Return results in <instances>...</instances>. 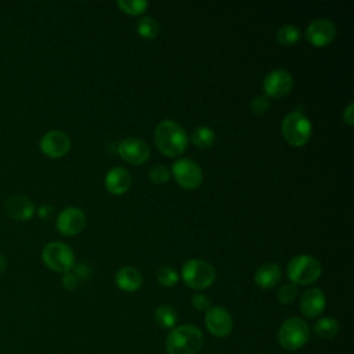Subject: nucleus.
<instances>
[{
    "mask_svg": "<svg viewBox=\"0 0 354 354\" xmlns=\"http://www.w3.org/2000/svg\"><path fill=\"white\" fill-rule=\"evenodd\" d=\"M153 138L158 149L170 158L181 155L188 145V136L185 130L177 122L170 119L158 123Z\"/></svg>",
    "mask_w": 354,
    "mask_h": 354,
    "instance_id": "1",
    "label": "nucleus"
},
{
    "mask_svg": "<svg viewBox=\"0 0 354 354\" xmlns=\"http://www.w3.org/2000/svg\"><path fill=\"white\" fill-rule=\"evenodd\" d=\"M203 335L195 325L174 326L166 339L167 354H196L202 348Z\"/></svg>",
    "mask_w": 354,
    "mask_h": 354,
    "instance_id": "2",
    "label": "nucleus"
},
{
    "mask_svg": "<svg viewBox=\"0 0 354 354\" xmlns=\"http://www.w3.org/2000/svg\"><path fill=\"white\" fill-rule=\"evenodd\" d=\"M282 136L288 144L293 147H303L311 137V122L301 111H293L285 115L281 124Z\"/></svg>",
    "mask_w": 354,
    "mask_h": 354,
    "instance_id": "3",
    "label": "nucleus"
},
{
    "mask_svg": "<svg viewBox=\"0 0 354 354\" xmlns=\"http://www.w3.org/2000/svg\"><path fill=\"white\" fill-rule=\"evenodd\" d=\"M288 277L295 285H308L321 277V263L310 254L295 256L286 267Z\"/></svg>",
    "mask_w": 354,
    "mask_h": 354,
    "instance_id": "4",
    "label": "nucleus"
},
{
    "mask_svg": "<svg viewBox=\"0 0 354 354\" xmlns=\"http://www.w3.org/2000/svg\"><path fill=\"white\" fill-rule=\"evenodd\" d=\"M181 277L187 286L202 290L214 282L216 271L209 261L202 259H191L183 264Z\"/></svg>",
    "mask_w": 354,
    "mask_h": 354,
    "instance_id": "5",
    "label": "nucleus"
},
{
    "mask_svg": "<svg viewBox=\"0 0 354 354\" xmlns=\"http://www.w3.org/2000/svg\"><path fill=\"white\" fill-rule=\"evenodd\" d=\"M310 336V328L307 322L299 317L288 318L278 329V342L282 348L295 351L301 348Z\"/></svg>",
    "mask_w": 354,
    "mask_h": 354,
    "instance_id": "6",
    "label": "nucleus"
},
{
    "mask_svg": "<svg viewBox=\"0 0 354 354\" xmlns=\"http://www.w3.org/2000/svg\"><path fill=\"white\" fill-rule=\"evenodd\" d=\"M44 264L57 272H69L75 266L73 250L64 242H50L41 252Z\"/></svg>",
    "mask_w": 354,
    "mask_h": 354,
    "instance_id": "7",
    "label": "nucleus"
},
{
    "mask_svg": "<svg viewBox=\"0 0 354 354\" xmlns=\"http://www.w3.org/2000/svg\"><path fill=\"white\" fill-rule=\"evenodd\" d=\"M171 174L178 185L185 189H196L203 178L201 166L189 158L177 159L171 166Z\"/></svg>",
    "mask_w": 354,
    "mask_h": 354,
    "instance_id": "8",
    "label": "nucleus"
},
{
    "mask_svg": "<svg viewBox=\"0 0 354 354\" xmlns=\"http://www.w3.org/2000/svg\"><path fill=\"white\" fill-rule=\"evenodd\" d=\"M205 324L207 330L216 337H227L232 330V317L221 306H210L206 310Z\"/></svg>",
    "mask_w": 354,
    "mask_h": 354,
    "instance_id": "9",
    "label": "nucleus"
},
{
    "mask_svg": "<svg viewBox=\"0 0 354 354\" xmlns=\"http://www.w3.org/2000/svg\"><path fill=\"white\" fill-rule=\"evenodd\" d=\"M293 86L292 75L285 69H274L263 79V90L267 97L281 98L286 95Z\"/></svg>",
    "mask_w": 354,
    "mask_h": 354,
    "instance_id": "10",
    "label": "nucleus"
},
{
    "mask_svg": "<svg viewBox=\"0 0 354 354\" xmlns=\"http://www.w3.org/2000/svg\"><path fill=\"white\" fill-rule=\"evenodd\" d=\"M118 153L122 159L131 165H142L149 159L151 149L144 140L137 137H129L119 142Z\"/></svg>",
    "mask_w": 354,
    "mask_h": 354,
    "instance_id": "11",
    "label": "nucleus"
},
{
    "mask_svg": "<svg viewBox=\"0 0 354 354\" xmlns=\"http://www.w3.org/2000/svg\"><path fill=\"white\" fill-rule=\"evenodd\" d=\"M336 36V28L333 22L326 18L314 19L306 29L307 40L315 47L328 46Z\"/></svg>",
    "mask_w": 354,
    "mask_h": 354,
    "instance_id": "12",
    "label": "nucleus"
},
{
    "mask_svg": "<svg viewBox=\"0 0 354 354\" xmlns=\"http://www.w3.org/2000/svg\"><path fill=\"white\" fill-rule=\"evenodd\" d=\"M86 225L84 213L75 206L65 207L57 217V228L64 235H76Z\"/></svg>",
    "mask_w": 354,
    "mask_h": 354,
    "instance_id": "13",
    "label": "nucleus"
},
{
    "mask_svg": "<svg viewBox=\"0 0 354 354\" xmlns=\"http://www.w3.org/2000/svg\"><path fill=\"white\" fill-rule=\"evenodd\" d=\"M71 148V140L62 130H50L40 140V149L50 158H61Z\"/></svg>",
    "mask_w": 354,
    "mask_h": 354,
    "instance_id": "14",
    "label": "nucleus"
},
{
    "mask_svg": "<svg viewBox=\"0 0 354 354\" xmlns=\"http://www.w3.org/2000/svg\"><path fill=\"white\" fill-rule=\"evenodd\" d=\"M326 304L324 292L319 288L307 289L300 297V311L307 318L318 317Z\"/></svg>",
    "mask_w": 354,
    "mask_h": 354,
    "instance_id": "15",
    "label": "nucleus"
},
{
    "mask_svg": "<svg viewBox=\"0 0 354 354\" xmlns=\"http://www.w3.org/2000/svg\"><path fill=\"white\" fill-rule=\"evenodd\" d=\"M4 207L10 217H12L14 220H19V221L30 218L35 213V205L30 202V199L28 196L21 195V194H14V195L8 196Z\"/></svg>",
    "mask_w": 354,
    "mask_h": 354,
    "instance_id": "16",
    "label": "nucleus"
},
{
    "mask_svg": "<svg viewBox=\"0 0 354 354\" xmlns=\"http://www.w3.org/2000/svg\"><path fill=\"white\" fill-rule=\"evenodd\" d=\"M131 185V176L124 167H113L105 176V187L113 195L124 194Z\"/></svg>",
    "mask_w": 354,
    "mask_h": 354,
    "instance_id": "17",
    "label": "nucleus"
},
{
    "mask_svg": "<svg viewBox=\"0 0 354 354\" xmlns=\"http://www.w3.org/2000/svg\"><path fill=\"white\" fill-rule=\"evenodd\" d=\"M115 282L118 288L124 292H136L142 285V275L137 268L126 266L116 272Z\"/></svg>",
    "mask_w": 354,
    "mask_h": 354,
    "instance_id": "18",
    "label": "nucleus"
},
{
    "mask_svg": "<svg viewBox=\"0 0 354 354\" xmlns=\"http://www.w3.org/2000/svg\"><path fill=\"white\" fill-rule=\"evenodd\" d=\"M281 268L275 263H264L261 264L256 274H254V282L261 289H270L274 288L279 279H281Z\"/></svg>",
    "mask_w": 354,
    "mask_h": 354,
    "instance_id": "19",
    "label": "nucleus"
},
{
    "mask_svg": "<svg viewBox=\"0 0 354 354\" xmlns=\"http://www.w3.org/2000/svg\"><path fill=\"white\" fill-rule=\"evenodd\" d=\"M153 318L162 329H173L177 324V313L167 304L159 306L153 313Z\"/></svg>",
    "mask_w": 354,
    "mask_h": 354,
    "instance_id": "20",
    "label": "nucleus"
},
{
    "mask_svg": "<svg viewBox=\"0 0 354 354\" xmlns=\"http://www.w3.org/2000/svg\"><path fill=\"white\" fill-rule=\"evenodd\" d=\"M339 330V324L332 317H322L314 325V332L321 339H332Z\"/></svg>",
    "mask_w": 354,
    "mask_h": 354,
    "instance_id": "21",
    "label": "nucleus"
},
{
    "mask_svg": "<svg viewBox=\"0 0 354 354\" xmlns=\"http://www.w3.org/2000/svg\"><path fill=\"white\" fill-rule=\"evenodd\" d=\"M301 36L300 28L293 24H285L277 30V40L282 46H293Z\"/></svg>",
    "mask_w": 354,
    "mask_h": 354,
    "instance_id": "22",
    "label": "nucleus"
},
{
    "mask_svg": "<svg viewBox=\"0 0 354 354\" xmlns=\"http://www.w3.org/2000/svg\"><path fill=\"white\" fill-rule=\"evenodd\" d=\"M191 140L199 148H209L213 145V142L216 140V133L213 129H210L207 126H201L192 131Z\"/></svg>",
    "mask_w": 354,
    "mask_h": 354,
    "instance_id": "23",
    "label": "nucleus"
},
{
    "mask_svg": "<svg viewBox=\"0 0 354 354\" xmlns=\"http://www.w3.org/2000/svg\"><path fill=\"white\" fill-rule=\"evenodd\" d=\"M137 32L144 39H153L159 33V25L152 17H141L137 22Z\"/></svg>",
    "mask_w": 354,
    "mask_h": 354,
    "instance_id": "24",
    "label": "nucleus"
},
{
    "mask_svg": "<svg viewBox=\"0 0 354 354\" xmlns=\"http://www.w3.org/2000/svg\"><path fill=\"white\" fill-rule=\"evenodd\" d=\"M118 7L130 15H138L147 10L148 1L145 0H119Z\"/></svg>",
    "mask_w": 354,
    "mask_h": 354,
    "instance_id": "25",
    "label": "nucleus"
},
{
    "mask_svg": "<svg viewBox=\"0 0 354 354\" xmlns=\"http://www.w3.org/2000/svg\"><path fill=\"white\" fill-rule=\"evenodd\" d=\"M156 279L162 286H173L176 285V282L178 281V274L174 268L169 267V266H163L156 271Z\"/></svg>",
    "mask_w": 354,
    "mask_h": 354,
    "instance_id": "26",
    "label": "nucleus"
},
{
    "mask_svg": "<svg viewBox=\"0 0 354 354\" xmlns=\"http://www.w3.org/2000/svg\"><path fill=\"white\" fill-rule=\"evenodd\" d=\"M277 296L282 304H292L297 297V286L295 283H283L278 289Z\"/></svg>",
    "mask_w": 354,
    "mask_h": 354,
    "instance_id": "27",
    "label": "nucleus"
},
{
    "mask_svg": "<svg viewBox=\"0 0 354 354\" xmlns=\"http://www.w3.org/2000/svg\"><path fill=\"white\" fill-rule=\"evenodd\" d=\"M148 177H149V180H151L152 183H155V184H163V183H166V181L169 180L170 171H169V169H167L166 166H163V165H156V166H153V167L149 170Z\"/></svg>",
    "mask_w": 354,
    "mask_h": 354,
    "instance_id": "28",
    "label": "nucleus"
},
{
    "mask_svg": "<svg viewBox=\"0 0 354 354\" xmlns=\"http://www.w3.org/2000/svg\"><path fill=\"white\" fill-rule=\"evenodd\" d=\"M270 108V100L267 95H257L250 102V111L254 115H264Z\"/></svg>",
    "mask_w": 354,
    "mask_h": 354,
    "instance_id": "29",
    "label": "nucleus"
},
{
    "mask_svg": "<svg viewBox=\"0 0 354 354\" xmlns=\"http://www.w3.org/2000/svg\"><path fill=\"white\" fill-rule=\"evenodd\" d=\"M191 303H192V306H194L196 310H199V311H206V310L210 307L209 299H207L205 295H202V293L194 295L192 299H191Z\"/></svg>",
    "mask_w": 354,
    "mask_h": 354,
    "instance_id": "30",
    "label": "nucleus"
},
{
    "mask_svg": "<svg viewBox=\"0 0 354 354\" xmlns=\"http://www.w3.org/2000/svg\"><path fill=\"white\" fill-rule=\"evenodd\" d=\"M62 285L65 289L68 290H73L77 285V277L76 274H72V272H65V275L62 277Z\"/></svg>",
    "mask_w": 354,
    "mask_h": 354,
    "instance_id": "31",
    "label": "nucleus"
},
{
    "mask_svg": "<svg viewBox=\"0 0 354 354\" xmlns=\"http://www.w3.org/2000/svg\"><path fill=\"white\" fill-rule=\"evenodd\" d=\"M354 105L353 104H348L347 105V108L343 111V120L348 124V126H351L353 124V120H354V118H353V113H354Z\"/></svg>",
    "mask_w": 354,
    "mask_h": 354,
    "instance_id": "32",
    "label": "nucleus"
},
{
    "mask_svg": "<svg viewBox=\"0 0 354 354\" xmlns=\"http://www.w3.org/2000/svg\"><path fill=\"white\" fill-rule=\"evenodd\" d=\"M90 275V268L86 264H79L76 268V277L87 278Z\"/></svg>",
    "mask_w": 354,
    "mask_h": 354,
    "instance_id": "33",
    "label": "nucleus"
},
{
    "mask_svg": "<svg viewBox=\"0 0 354 354\" xmlns=\"http://www.w3.org/2000/svg\"><path fill=\"white\" fill-rule=\"evenodd\" d=\"M6 267H7V259L3 254H0V274L4 272Z\"/></svg>",
    "mask_w": 354,
    "mask_h": 354,
    "instance_id": "34",
    "label": "nucleus"
}]
</instances>
